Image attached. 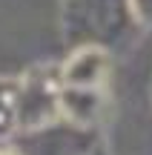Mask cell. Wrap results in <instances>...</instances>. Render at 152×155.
I'll return each instance as SVG.
<instances>
[{"instance_id":"cell-1","label":"cell","mask_w":152,"mask_h":155,"mask_svg":"<svg viewBox=\"0 0 152 155\" xmlns=\"http://www.w3.org/2000/svg\"><path fill=\"white\" fill-rule=\"evenodd\" d=\"M60 29L69 49L101 46L106 52L129 46L141 32L126 0H63Z\"/></svg>"},{"instance_id":"cell-2","label":"cell","mask_w":152,"mask_h":155,"mask_svg":"<svg viewBox=\"0 0 152 155\" xmlns=\"http://www.w3.org/2000/svg\"><path fill=\"white\" fill-rule=\"evenodd\" d=\"M60 72L57 63H43V66L29 69L17 81L15 92V124L26 129L46 127L60 115Z\"/></svg>"},{"instance_id":"cell-3","label":"cell","mask_w":152,"mask_h":155,"mask_svg":"<svg viewBox=\"0 0 152 155\" xmlns=\"http://www.w3.org/2000/svg\"><path fill=\"white\" fill-rule=\"evenodd\" d=\"M112 52L101 46H75L69 49L66 61L57 63L63 86H106L112 69Z\"/></svg>"},{"instance_id":"cell-4","label":"cell","mask_w":152,"mask_h":155,"mask_svg":"<svg viewBox=\"0 0 152 155\" xmlns=\"http://www.w3.org/2000/svg\"><path fill=\"white\" fill-rule=\"evenodd\" d=\"M60 115H66L78 127H89L101 118L103 104H106V92L103 86H63L60 83Z\"/></svg>"},{"instance_id":"cell-5","label":"cell","mask_w":152,"mask_h":155,"mask_svg":"<svg viewBox=\"0 0 152 155\" xmlns=\"http://www.w3.org/2000/svg\"><path fill=\"white\" fill-rule=\"evenodd\" d=\"M15 92H17V81L0 78V132L15 127Z\"/></svg>"},{"instance_id":"cell-6","label":"cell","mask_w":152,"mask_h":155,"mask_svg":"<svg viewBox=\"0 0 152 155\" xmlns=\"http://www.w3.org/2000/svg\"><path fill=\"white\" fill-rule=\"evenodd\" d=\"M129 3V12L135 17L138 29H152V0H126Z\"/></svg>"},{"instance_id":"cell-7","label":"cell","mask_w":152,"mask_h":155,"mask_svg":"<svg viewBox=\"0 0 152 155\" xmlns=\"http://www.w3.org/2000/svg\"><path fill=\"white\" fill-rule=\"evenodd\" d=\"M0 155H17V152H11V150H6V152H0Z\"/></svg>"}]
</instances>
